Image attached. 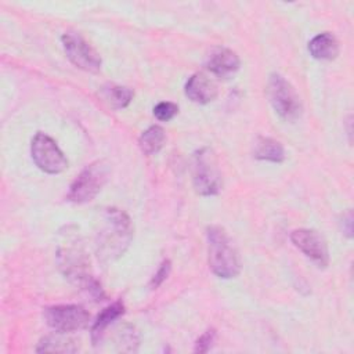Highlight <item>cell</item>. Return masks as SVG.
Here are the masks:
<instances>
[{
    "mask_svg": "<svg viewBox=\"0 0 354 354\" xmlns=\"http://www.w3.org/2000/svg\"><path fill=\"white\" fill-rule=\"evenodd\" d=\"M216 340V330L214 329H207L202 336H199V339L195 343V353H207Z\"/></svg>",
    "mask_w": 354,
    "mask_h": 354,
    "instance_id": "cell-21",
    "label": "cell"
},
{
    "mask_svg": "<svg viewBox=\"0 0 354 354\" xmlns=\"http://www.w3.org/2000/svg\"><path fill=\"white\" fill-rule=\"evenodd\" d=\"M124 313V306L122 301H115L111 306L105 307L97 317V319L94 321L93 326H91V342L94 346H98L105 335V330L108 329V326L116 321L120 315H123Z\"/></svg>",
    "mask_w": 354,
    "mask_h": 354,
    "instance_id": "cell-13",
    "label": "cell"
},
{
    "mask_svg": "<svg viewBox=\"0 0 354 354\" xmlns=\"http://www.w3.org/2000/svg\"><path fill=\"white\" fill-rule=\"evenodd\" d=\"M44 319L50 328L58 332H75L87 326L90 314L76 304L51 306L44 310Z\"/></svg>",
    "mask_w": 354,
    "mask_h": 354,
    "instance_id": "cell-9",
    "label": "cell"
},
{
    "mask_svg": "<svg viewBox=\"0 0 354 354\" xmlns=\"http://www.w3.org/2000/svg\"><path fill=\"white\" fill-rule=\"evenodd\" d=\"M343 234L348 238L353 236V213L351 210H347L346 214H343Z\"/></svg>",
    "mask_w": 354,
    "mask_h": 354,
    "instance_id": "cell-23",
    "label": "cell"
},
{
    "mask_svg": "<svg viewBox=\"0 0 354 354\" xmlns=\"http://www.w3.org/2000/svg\"><path fill=\"white\" fill-rule=\"evenodd\" d=\"M109 163L106 160H95L86 166L75 178L66 195L73 203L90 202L105 185L109 176Z\"/></svg>",
    "mask_w": 354,
    "mask_h": 354,
    "instance_id": "cell-5",
    "label": "cell"
},
{
    "mask_svg": "<svg viewBox=\"0 0 354 354\" xmlns=\"http://www.w3.org/2000/svg\"><path fill=\"white\" fill-rule=\"evenodd\" d=\"M101 97L109 106L113 109H122L127 106L133 98V91L129 87L116 86V84H106L101 87Z\"/></svg>",
    "mask_w": 354,
    "mask_h": 354,
    "instance_id": "cell-18",
    "label": "cell"
},
{
    "mask_svg": "<svg viewBox=\"0 0 354 354\" xmlns=\"http://www.w3.org/2000/svg\"><path fill=\"white\" fill-rule=\"evenodd\" d=\"M267 97L274 111L285 120H296L301 113L299 94L281 75L272 73L267 83Z\"/></svg>",
    "mask_w": 354,
    "mask_h": 354,
    "instance_id": "cell-6",
    "label": "cell"
},
{
    "mask_svg": "<svg viewBox=\"0 0 354 354\" xmlns=\"http://www.w3.org/2000/svg\"><path fill=\"white\" fill-rule=\"evenodd\" d=\"M192 183L195 192L202 196H212L220 192L223 187V178L213 149L205 147L194 153Z\"/></svg>",
    "mask_w": 354,
    "mask_h": 354,
    "instance_id": "cell-4",
    "label": "cell"
},
{
    "mask_svg": "<svg viewBox=\"0 0 354 354\" xmlns=\"http://www.w3.org/2000/svg\"><path fill=\"white\" fill-rule=\"evenodd\" d=\"M57 263L64 277L72 283L87 290L97 300L102 297L101 285L91 274L88 254L77 235L68 234L65 236L57 250Z\"/></svg>",
    "mask_w": 354,
    "mask_h": 354,
    "instance_id": "cell-2",
    "label": "cell"
},
{
    "mask_svg": "<svg viewBox=\"0 0 354 354\" xmlns=\"http://www.w3.org/2000/svg\"><path fill=\"white\" fill-rule=\"evenodd\" d=\"M170 268H171V264H170L169 260L162 261V264L159 266L158 271L155 272V275H153V278H152V281H151V288H152V289H156V288L167 278V275H169V272H170Z\"/></svg>",
    "mask_w": 354,
    "mask_h": 354,
    "instance_id": "cell-22",
    "label": "cell"
},
{
    "mask_svg": "<svg viewBox=\"0 0 354 354\" xmlns=\"http://www.w3.org/2000/svg\"><path fill=\"white\" fill-rule=\"evenodd\" d=\"M308 51L315 59L332 61L339 54V43L332 33L324 32L310 40Z\"/></svg>",
    "mask_w": 354,
    "mask_h": 354,
    "instance_id": "cell-14",
    "label": "cell"
},
{
    "mask_svg": "<svg viewBox=\"0 0 354 354\" xmlns=\"http://www.w3.org/2000/svg\"><path fill=\"white\" fill-rule=\"evenodd\" d=\"M253 156L260 160L281 163L285 159V149L282 144L270 137H259L254 142Z\"/></svg>",
    "mask_w": 354,
    "mask_h": 354,
    "instance_id": "cell-16",
    "label": "cell"
},
{
    "mask_svg": "<svg viewBox=\"0 0 354 354\" xmlns=\"http://www.w3.org/2000/svg\"><path fill=\"white\" fill-rule=\"evenodd\" d=\"M116 344L120 351H136L138 344V336L133 326L123 325L116 333Z\"/></svg>",
    "mask_w": 354,
    "mask_h": 354,
    "instance_id": "cell-19",
    "label": "cell"
},
{
    "mask_svg": "<svg viewBox=\"0 0 354 354\" xmlns=\"http://www.w3.org/2000/svg\"><path fill=\"white\" fill-rule=\"evenodd\" d=\"M239 57L230 48L216 47L213 48L205 61V66L210 73L218 77H230L239 69Z\"/></svg>",
    "mask_w": 354,
    "mask_h": 354,
    "instance_id": "cell-11",
    "label": "cell"
},
{
    "mask_svg": "<svg viewBox=\"0 0 354 354\" xmlns=\"http://www.w3.org/2000/svg\"><path fill=\"white\" fill-rule=\"evenodd\" d=\"M290 241L318 267H326L329 263V252L325 239L314 230L299 228L292 231Z\"/></svg>",
    "mask_w": 354,
    "mask_h": 354,
    "instance_id": "cell-10",
    "label": "cell"
},
{
    "mask_svg": "<svg viewBox=\"0 0 354 354\" xmlns=\"http://www.w3.org/2000/svg\"><path fill=\"white\" fill-rule=\"evenodd\" d=\"M133 239V227L129 216L115 207L102 213L100 230L95 235V253L101 263L118 260L127 250Z\"/></svg>",
    "mask_w": 354,
    "mask_h": 354,
    "instance_id": "cell-1",
    "label": "cell"
},
{
    "mask_svg": "<svg viewBox=\"0 0 354 354\" xmlns=\"http://www.w3.org/2000/svg\"><path fill=\"white\" fill-rule=\"evenodd\" d=\"M178 112V106L174 102H159L155 108H153V115L156 119L162 120V122H167L170 119H173Z\"/></svg>",
    "mask_w": 354,
    "mask_h": 354,
    "instance_id": "cell-20",
    "label": "cell"
},
{
    "mask_svg": "<svg viewBox=\"0 0 354 354\" xmlns=\"http://www.w3.org/2000/svg\"><path fill=\"white\" fill-rule=\"evenodd\" d=\"M165 141H166L165 130L160 126L153 124L148 127L145 131H142L138 140V145L144 153L153 155L162 149Z\"/></svg>",
    "mask_w": 354,
    "mask_h": 354,
    "instance_id": "cell-17",
    "label": "cell"
},
{
    "mask_svg": "<svg viewBox=\"0 0 354 354\" xmlns=\"http://www.w3.org/2000/svg\"><path fill=\"white\" fill-rule=\"evenodd\" d=\"M209 243V267L212 271L224 279L236 277L241 272V257L225 230L220 225L207 228Z\"/></svg>",
    "mask_w": 354,
    "mask_h": 354,
    "instance_id": "cell-3",
    "label": "cell"
},
{
    "mask_svg": "<svg viewBox=\"0 0 354 354\" xmlns=\"http://www.w3.org/2000/svg\"><path fill=\"white\" fill-rule=\"evenodd\" d=\"M32 159L36 166L48 173L58 174L68 167V160L57 142L44 133H36L30 145Z\"/></svg>",
    "mask_w": 354,
    "mask_h": 354,
    "instance_id": "cell-7",
    "label": "cell"
},
{
    "mask_svg": "<svg viewBox=\"0 0 354 354\" xmlns=\"http://www.w3.org/2000/svg\"><path fill=\"white\" fill-rule=\"evenodd\" d=\"M64 51L69 61L90 73H97L101 69L100 54L76 32H66L61 37Z\"/></svg>",
    "mask_w": 354,
    "mask_h": 354,
    "instance_id": "cell-8",
    "label": "cell"
},
{
    "mask_svg": "<svg viewBox=\"0 0 354 354\" xmlns=\"http://www.w3.org/2000/svg\"><path fill=\"white\" fill-rule=\"evenodd\" d=\"M65 332H55L44 336L37 347V353H76L79 350V342L71 336L64 335Z\"/></svg>",
    "mask_w": 354,
    "mask_h": 354,
    "instance_id": "cell-15",
    "label": "cell"
},
{
    "mask_svg": "<svg viewBox=\"0 0 354 354\" xmlns=\"http://www.w3.org/2000/svg\"><path fill=\"white\" fill-rule=\"evenodd\" d=\"M184 91L191 101L196 104H209L217 95V86L207 75L198 72L187 80Z\"/></svg>",
    "mask_w": 354,
    "mask_h": 354,
    "instance_id": "cell-12",
    "label": "cell"
}]
</instances>
